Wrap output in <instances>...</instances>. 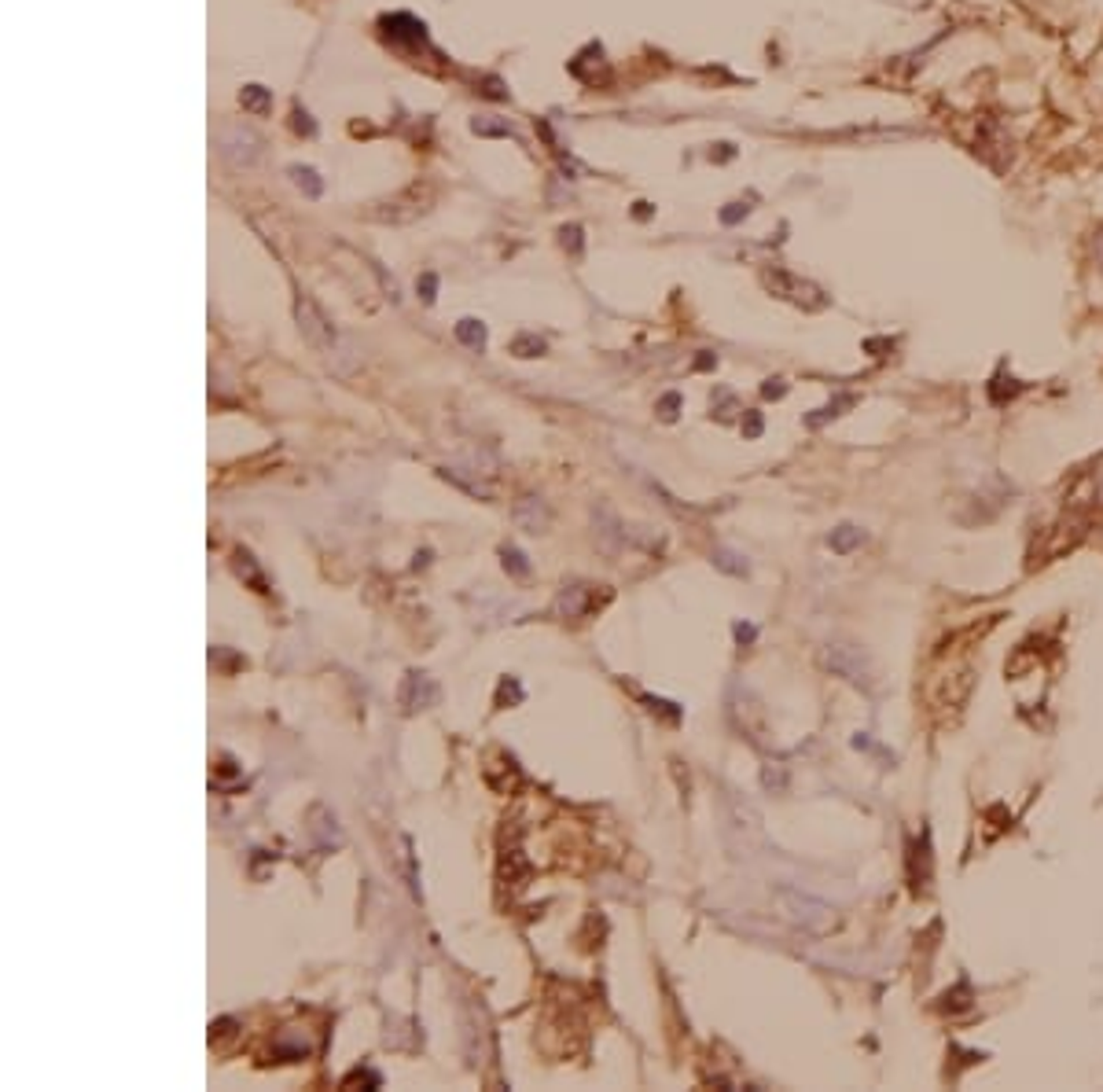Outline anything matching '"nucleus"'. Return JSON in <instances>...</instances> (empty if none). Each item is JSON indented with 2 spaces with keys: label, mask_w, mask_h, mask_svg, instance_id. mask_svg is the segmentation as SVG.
Returning <instances> with one entry per match:
<instances>
[{
  "label": "nucleus",
  "mask_w": 1103,
  "mask_h": 1092,
  "mask_svg": "<svg viewBox=\"0 0 1103 1092\" xmlns=\"http://www.w3.org/2000/svg\"><path fill=\"white\" fill-rule=\"evenodd\" d=\"M780 901H784V909H787V916L795 919V923H802V927H824L827 919H831V909H827L824 901H813V898H805V894H798V890H791V886H784L780 890Z\"/></svg>",
  "instance_id": "f257e3e1"
},
{
  "label": "nucleus",
  "mask_w": 1103,
  "mask_h": 1092,
  "mask_svg": "<svg viewBox=\"0 0 1103 1092\" xmlns=\"http://www.w3.org/2000/svg\"><path fill=\"white\" fill-rule=\"evenodd\" d=\"M295 313H298V324H302V332L309 335V342H316L324 354H332L335 357V332H332V324L313 309V302H306V299H298V305H295Z\"/></svg>",
  "instance_id": "f03ea898"
},
{
  "label": "nucleus",
  "mask_w": 1103,
  "mask_h": 1092,
  "mask_svg": "<svg viewBox=\"0 0 1103 1092\" xmlns=\"http://www.w3.org/2000/svg\"><path fill=\"white\" fill-rule=\"evenodd\" d=\"M827 666L835 669V673H842V677H850V681H868V659L860 655V647H854V644H831Z\"/></svg>",
  "instance_id": "7ed1b4c3"
},
{
  "label": "nucleus",
  "mask_w": 1103,
  "mask_h": 1092,
  "mask_svg": "<svg viewBox=\"0 0 1103 1092\" xmlns=\"http://www.w3.org/2000/svg\"><path fill=\"white\" fill-rule=\"evenodd\" d=\"M515 522H519L526 534H541V530H549L552 522V512L545 500H537V497H522V500H515Z\"/></svg>",
  "instance_id": "20e7f679"
},
{
  "label": "nucleus",
  "mask_w": 1103,
  "mask_h": 1092,
  "mask_svg": "<svg viewBox=\"0 0 1103 1092\" xmlns=\"http://www.w3.org/2000/svg\"><path fill=\"white\" fill-rule=\"evenodd\" d=\"M438 699V684L424 677V673H408L405 677V688H401V706L405 710H416V706H430Z\"/></svg>",
  "instance_id": "39448f33"
},
{
  "label": "nucleus",
  "mask_w": 1103,
  "mask_h": 1092,
  "mask_svg": "<svg viewBox=\"0 0 1103 1092\" xmlns=\"http://www.w3.org/2000/svg\"><path fill=\"white\" fill-rule=\"evenodd\" d=\"M273 1052H276V1060H287V1063L306 1060L309 1052H313V1041H309V1037H306L302 1030H295V1027H291V1030H280V1033H276Z\"/></svg>",
  "instance_id": "423d86ee"
},
{
  "label": "nucleus",
  "mask_w": 1103,
  "mask_h": 1092,
  "mask_svg": "<svg viewBox=\"0 0 1103 1092\" xmlns=\"http://www.w3.org/2000/svg\"><path fill=\"white\" fill-rule=\"evenodd\" d=\"M588 604H592L588 589H585V585H574V589H567V592L559 596V614H563V618H582L585 610H588Z\"/></svg>",
  "instance_id": "0eeeda50"
},
{
  "label": "nucleus",
  "mask_w": 1103,
  "mask_h": 1092,
  "mask_svg": "<svg viewBox=\"0 0 1103 1092\" xmlns=\"http://www.w3.org/2000/svg\"><path fill=\"white\" fill-rule=\"evenodd\" d=\"M500 563H504V571H508L512 577H530V574H533L530 559H526V555H522V552H519L515 545H504V548H500Z\"/></svg>",
  "instance_id": "6e6552de"
},
{
  "label": "nucleus",
  "mask_w": 1103,
  "mask_h": 1092,
  "mask_svg": "<svg viewBox=\"0 0 1103 1092\" xmlns=\"http://www.w3.org/2000/svg\"><path fill=\"white\" fill-rule=\"evenodd\" d=\"M860 541H864V534H860L858 526H839V530H831V537H827L831 552H854Z\"/></svg>",
  "instance_id": "1a4fd4ad"
},
{
  "label": "nucleus",
  "mask_w": 1103,
  "mask_h": 1092,
  "mask_svg": "<svg viewBox=\"0 0 1103 1092\" xmlns=\"http://www.w3.org/2000/svg\"><path fill=\"white\" fill-rule=\"evenodd\" d=\"M457 335H460V342L471 346V350H482V342H486V328H482L479 320H460Z\"/></svg>",
  "instance_id": "9d476101"
},
{
  "label": "nucleus",
  "mask_w": 1103,
  "mask_h": 1092,
  "mask_svg": "<svg viewBox=\"0 0 1103 1092\" xmlns=\"http://www.w3.org/2000/svg\"><path fill=\"white\" fill-rule=\"evenodd\" d=\"M714 563H717L721 571H729V574H747V563H743L735 552H729V548H717V552H714Z\"/></svg>",
  "instance_id": "9b49d317"
},
{
  "label": "nucleus",
  "mask_w": 1103,
  "mask_h": 1092,
  "mask_svg": "<svg viewBox=\"0 0 1103 1092\" xmlns=\"http://www.w3.org/2000/svg\"><path fill=\"white\" fill-rule=\"evenodd\" d=\"M236 559H240V563H236V567H240V574H246V577H250V581H254V589H258V592H269V589H265V581H262V574H258V567H254V559H250V552H240V555H236Z\"/></svg>",
  "instance_id": "f8f14e48"
},
{
  "label": "nucleus",
  "mask_w": 1103,
  "mask_h": 1092,
  "mask_svg": "<svg viewBox=\"0 0 1103 1092\" xmlns=\"http://www.w3.org/2000/svg\"><path fill=\"white\" fill-rule=\"evenodd\" d=\"M515 350H519L522 357H533V354H541V342H533V338H519Z\"/></svg>",
  "instance_id": "ddd939ff"
},
{
  "label": "nucleus",
  "mask_w": 1103,
  "mask_h": 1092,
  "mask_svg": "<svg viewBox=\"0 0 1103 1092\" xmlns=\"http://www.w3.org/2000/svg\"><path fill=\"white\" fill-rule=\"evenodd\" d=\"M677 405H680V397H677V394L662 397V416H666V420H674V416H677Z\"/></svg>",
  "instance_id": "4468645a"
},
{
  "label": "nucleus",
  "mask_w": 1103,
  "mask_h": 1092,
  "mask_svg": "<svg viewBox=\"0 0 1103 1092\" xmlns=\"http://www.w3.org/2000/svg\"><path fill=\"white\" fill-rule=\"evenodd\" d=\"M232 1027H236L232 1019H221V1023H214V1027H210V1033H217V1037H228V1033H232Z\"/></svg>",
  "instance_id": "2eb2a0df"
},
{
  "label": "nucleus",
  "mask_w": 1103,
  "mask_h": 1092,
  "mask_svg": "<svg viewBox=\"0 0 1103 1092\" xmlns=\"http://www.w3.org/2000/svg\"><path fill=\"white\" fill-rule=\"evenodd\" d=\"M735 640H739V644H750V640H754V629H750V626H735Z\"/></svg>",
  "instance_id": "dca6fc26"
},
{
  "label": "nucleus",
  "mask_w": 1103,
  "mask_h": 1092,
  "mask_svg": "<svg viewBox=\"0 0 1103 1092\" xmlns=\"http://www.w3.org/2000/svg\"><path fill=\"white\" fill-rule=\"evenodd\" d=\"M1100 262H1103V236H1100Z\"/></svg>",
  "instance_id": "f3484780"
}]
</instances>
